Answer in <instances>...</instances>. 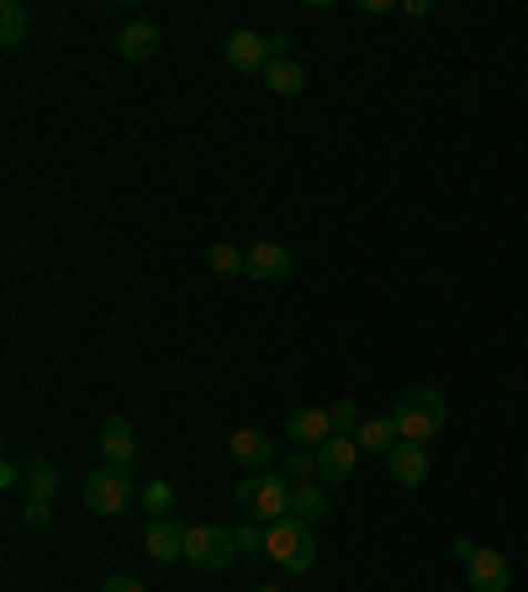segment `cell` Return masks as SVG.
I'll return each instance as SVG.
<instances>
[{"instance_id":"cell-4","label":"cell","mask_w":528,"mask_h":592,"mask_svg":"<svg viewBox=\"0 0 528 592\" xmlns=\"http://www.w3.org/2000/svg\"><path fill=\"white\" fill-rule=\"evenodd\" d=\"M85 508H90V513H101V519L128 513V508H132V476L122 471V465H101V471H90V476H85Z\"/></svg>"},{"instance_id":"cell-13","label":"cell","mask_w":528,"mask_h":592,"mask_svg":"<svg viewBox=\"0 0 528 592\" xmlns=\"http://www.w3.org/2000/svg\"><path fill=\"white\" fill-rule=\"evenodd\" d=\"M227 450H233V461L248 465V471H270V461H275V439L264 434V429H238V434L227 439Z\"/></svg>"},{"instance_id":"cell-15","label":"cell","mask_w":528,"mask_h":592,"mask_svg":"<svg viewBox=\"0 0 528 592\" xmlns=\"http://www.w3.org/2000/svg\"><path fill=\"white\" fill-rule=\"evenodd\" d=\"M159 43H164V38H159V27H154V22H143V17H138V22H128L122 32H116V53H122V59H132V64L154 59Z\"/></svg>"},{"instance_id":"cell-31","label":"cell","mask_w":528,"mask_h":592,"mask_svg":"<svg viewBox=\"0 0 528 592\" xmlns=\"http://www.w3.org/2000/svg\"><path fill=\"white\" fill-rule=\"evenodd\" d=\"M449 550H455V561H465V566H470V555H476L481 545H476V540H465V534H460V540H455Z\"/></svg>"},{"instance_id":"cell-27","label":"cell","mask_w":528,"mask_h":592,"mask_svg":"<svg viewBox=\"0 0 528 592\" xmlns=\"http://www.w3.org/2000/svg\"><path fill=\"white\" fill-rule=\"evenodd\" d=\"M101 592H149V588H143L138 576H106V588Z\"/></svg>"},{"instance_id":"cell-29","label":"cell","mask_w":528,"mask_h":592,"mask_svg":"<svg viewBox=\"0 0 528 592\" xmlns=\"http://www.w3.org/2000/svg\"><path fill=\"white\" fill-rule=\"evenodd\" d=\"M0 486H22V461H6V465H0Z\"/></svg>"},{"instance_id":"cell-17","label":"cell","mask_w":528,"mask_h":592,"mask_svg":"<svg viewBox=\"0 0 528 592\" xmlns=\"http://www.w3.org/2000/svg\"><path fill=\"white\" fill-rule=\"evenodd\" d=\"M359 450H370V455H392L396 444H402V429H396V418L386 413V418H365V423H359Z\"/></svg>"},{"instance_id":"cell-33","label":"cell","mask_w":528,"mask_h":592,"mask_svg":"<svg viewBox=\"0 0 528 592\" xmlns=\"http://www.w3.org/2000/svg\"><path fill=\"white\" fill-rule=\"evenodd\" d=\"M254 592H281V588H254Z\"/></svg>"},{"instance_id":"cell-23","label":"cell","mask_w":528,"mask_h":592,"mask_svg":"<svg viewBox=\"0 0 528 592\" xmlns=\"http://www.w3.org/2000/svg\"><path fill=\"white\" fill-rule=\"evenodd\" d=\"M243 260H248V249H238V243H212L206 249V264L217 275H243Z\"/></svg>"},{"instance_id":"cell-16","label":"cell","mask_w":528,"mask_h":592,"mask_svg":"<svg viewBox=\"0 0 528 592\" xmlns=\"http://www.w3.org/2000/svg\"><path fill=\"white\" fill-rule=\"evenodd\" d=\"M59 465L43 461V455H32V461H22V492L32 498V503H53L59 498Z\"/></svg>"},{"instance_id":"cell-22","label":"cell","mask_w":528,"mask_h":592,"mask_svg":"<svg viewBox=\"0 0 528 592\" xmlns=\"http://www.w3.org/2000/svg\"><path fill=\"white\" fill-rule=\"evenodd\" d=\"M328 418H333V434H359V423H365V408H359V402H354V397H338V402H333L328 408Z\"/></svg>"},{"instance_id":"cell-3","label":"cell","mask_w":528,"mask_h":592,"mask_svg":"<svg viewBox=\"0 0 528 592\" xmlns=\"http://www.w3.org/2000/svg\"><path fill=\"white\" fill-rule=\"evenodd\" d=\"M270 561L296 571V576H307L317 566V534H312V524H302L296 513L281 519V524H270Z\"/></svg>"},{"instance_id":"cell-7","label":"cell","mask_w":528,"mask_h":592,"mask_svg":"<svg viewBox=\"0 0 528 592\" xmlns=\"http://www.w3.org/2000/svg\"><path fill=\"white\" fill-rule=\"evenodd\" d=\"M291 270H296V260H291L286 243H248V260H243L248 281H291Z\"/></svg>"},{"instance_id":"cell-9","label":"cell","mask_w":528,"mask_h":592,"mask_svg":"<svg viewBox=\"0 0 528 592\" xmlns=\"http://www.w3.org/2000/svg\"><path fill=\"white\" fill-rule=\"evenodd\" d=\"M185 534H191V529H185L175 513H170V519H149L143 545H149V555H154L159 566H170V561H185Z\"/></svg>"},{"instance_id":"cell-19","label":"cell","mask_w":528,"mask_h":592,"mask_svg":"<svg viewBox=\"0 0 528 592\" xmlns=\"http://www.w3.org/2000/svg\"><path fill=\"white\" fill-rule=\"evenodd\" d=\"M264 86L275 90V96H302L307 90V69L296 64V59H275V64L264 69Z\"/></svg>"},{"instance_id":"cell-21","label":"cell","mask_w":528,"mask_h":592,"mask_svg":"<svg viewBox=\"0 0 528 592\" xmlns=\"http://www.w3.org/2000/svg\"><path fill=\"white\" fill-rule=\"evenodd\" d=\"M233 540H238V555H243V561H260V555H270V524H260V519H248V524H243Z\"/></svg>"},{"instance_id":"cell-12","label":"cell","mask_w":528,"mask_h":592,"mask_svg":"<svg viewBox=\"0 0 528 592\" xmlns=\"http://www.w3.org/2000/svg\"><path fill=\"white\" fill-rule=\"evenodd\" d=\"M222 53H227V64L238 69V74H264V69L275 64V59H270V43H264L260 32H233Z\"/></svg>"},{"instance_id":"cell-2","label":"cell","mask_w":528,"mask_h":592,"mask_svg":"<svg viewBox=\"0 0 528 592\" xmlns=\"http://www.w3.org/2000/svg\"><path fill=\"white\" fill-rule=\"evenodd\" d=\"M238 508L260 524H281L291 519V482L275 471H248L238 482Z\"/></svg>"},{"instance_id":"cell-20","label":"cell","mask_w":528,"mask_h":592,"mask_svg":"<svg viewBox=\"0 0 528 592\" xmlns=\"http://www.w3.org/2000/svg\"><path fill=\"white\" fill-rule=\"evenodd\" d=\"M27 32H32L27 6H22V0H6V6H0V43H6V48H22Z\"/></svg>"},{"instance_id":"cell-10","label":"cell","mask_w":528,"mask_h":592,"mask_svg":"<svg viewBox=\"0 0 528 592\" xmlns=\"http://www.w3.org/2000/svg\"><path fill=\"white\" fill-rule=\"evenodd\" d=\"M286 439L296 444V450H317V444H328V439H333L328 408H296V413L286 418Z\"/></svg>"},{"instance_id":"cell-25","label":"cell","mask_w":528,"mask_h":592,"mask_svg":"<svg viewBox=\"0 0 528 592\" xmlns=\"http://www.w3.org/2000/svg\"><path fill=\"white\" fill-rule=\"evenodd\" d=\"M170 503H175V486L164 482V476H154V482L143 486V508H149L154 519H170Z\"/></svg>"},{"instance_id":"cell-6","label":"cell","mask_w":528,"mask_h":592,"mask_svg":"<svg viewBox=\"0 0 528 592\" xmlns=\"http://www.w3.org/2000/svg\"><path fill=\"white\" fill-rule=\"evenodd\" d=\"M359 439H349V434H333L328 444H317V482H349L354 476V465H359Z\"/></svg>"},{"instance_id":"cell-32","label":"cell","mask_w":528,"mask_h":592,"mask_svg":"<svg viewBox=\"0 0 528 592\" xmlns=\"http://www.w3.org/2000/svg\"><path fill=\"white\" fill-rule=\"evenodd\" d=\"M402 17H434V6H428V0H407V6H402Z\"/></svg>"},{"instance_id":"cell-18","label":"cell","mask_w":528,"mask_h":592,"mask_svg":"<svg viewBox=\"0 0 528 592\" xmlns=\"http://www.w3.org/2000/svg\"><path fill=\"white\" fill-rule=\"evenodd\" d=\"M291 513L302 519V524H323L328 519V492H323V482H302V486H291Z\"/></svg>"},{"instance_id":"cell-14","label":"cell","mask_w":528,"mask_h":592,"mask_svg":"<svg viewBox=\"0 0 528 592\" xmlns=\"http://www.w3.org/2000/svg\"><path fill=\"white\" fill-rule=\"evenodd\" d=\"M101 455H106V465L132 471V461H138V434H132L128 418H106V429H101Z\"/></svg>"},{"instance_id":"cell-1","label":"cell","mask_w":528,"mask_h":592,"mask_svg":"<svg viewBox=\"0 0 528 592\" xmlns=\"http://www.w3.org/2000/svg\"><path fill=\"white\" fill-rule=\"evenodd\" d=\"M392 418H396V429H402V439L428 444V439H434L444 423H449V402H444L439 387H407V392L396 397Z\"/></svg>"},{"instance_id":"cell-11","label":"cell","mask_w":528,"mask_h":592,"mask_svg":"<svg viewBox=\"0 0 528 592\" xmlns=\"http://www.w3.org/2000/svg\"><path fill=\"white\" fill-rule=\"evenodd\" d=\"M386 465H392V482L396 486H423V482H428V471H434V461H428V444H413V439H402L392 455H386Z\"/></svg>"},{"instance_id":"cell-8","label":"cell","mask_w":528,"mask_h":592,"mask_svg":"<svg viewBox=\"0 0 528 592\" xmlns=\"http://www.w3.org/2000/svg\"><path fill=\"white\" fill-rule=\"evenodd\" d=\"M465 582H470V592H507L512 588V566H507L502 550H476L470 566H465Z\"/></svg>"},{"instance_id":"cell-5","label":"cell","mask_w":528,"mask_h":592,"mask_svg":"<svg viewBox=\"0 0 528 592\" xmlns=\"http://www.w3.org/2000/svg\"><path fill=\"white\" fill-rule=\"evenodd\" d=\"M185 561H191L196 571H227L233 561H238V540L217 524H196L191 534H185Z\"/></svg>"},{"instance_id":"cell-28","label":"cell","mask_w":528,"mask_h":592,"mask_svg":"<svg viewBox=\"0 0 528 592\" xmlns=\"http://www.w3.org/2000/svg\"><path fill=\"white\" fill-rule=\"evenodd\" d=\"M264 43H270V59H291V53H286V32H264Z\"/></svg>"},{"instance_id":"cell-26","label":"cell","mask_w":528,"mask_h":592,"mask_svg":"<svg viewBox=\"0 0 528 592\" xmlns=\"http://www.w3.org/2000/svg\"><path fill=\"white\" fill-rule=\"evenodd\" d=\"M22 519H27V529H48L53 524V503H32V498H27Z\"/></svg>"},{"instance_id":"cell-24","label":"cell","mask_w":528,"mask_h":592,"mask_svg":"<svg viewBox=\"0 0 528 592\" xmlns=\"http://www.w3.org/2000/svg\"><path fill=\"white\" fill-rule=\"evenodd\" d=\"M286 482L291 486L317 482V450H291V455H286Z\"/></svg>"},{"instance_id":"cell-30","label":"cell","mask_w":528,"mask_h":592,"mask_svg":"<svg viewBox=\"0 0 528 592\" xmlns=\"http://www.w3.org/2000/svg\"><path fill=\"white\" fill-rule=\"evenodd\" d=\"M359 11L365 17H386V11H402V6H392V0H359Z\"/></svg>"}]
</instances>
